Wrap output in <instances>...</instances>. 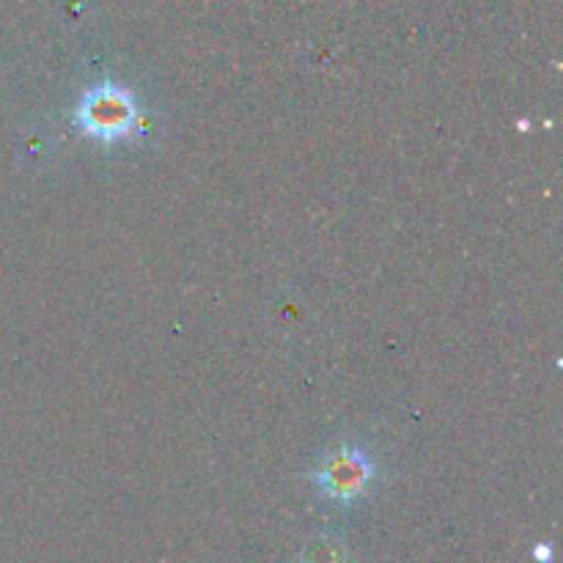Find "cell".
<instances>
[{"label":"cell","instance_id":"3957f363","mask_svg":"<svg viewBox=\"0 0 563 563\" xmlns=\"http://www.w3.org/2000/svg\"><path fill=\"white\" fill-rule=\"evenodd\" d=\"M300 563H346V544L339 537H313L311 542L302 548Z\"/></svg>","mask_w":563,"mask_h":563},{"label":"cell","instance_id":"277c9868","mask_svg":"<svg viewBox=\"0 0 563 563\" xmlns=\"http://www.w3.org/2000/svg\"><path fill=\"white\" fill-rule=\"evenodd\" d=\"M537 561H550V548H537Z\"/></svg>","mask_w":563,"mask_h":563},{"label":"cell","instance_id":"7a4b0ae2","mask_svg":"<svg viewBox=\"0 0 563 563\" xmlns=\"http://www.w3.org/2000/svg\"><path fill=\"white\" fill-rule=\"evenodd\" d=\"M374 460L357 445H341L339 451L324 456L317 471L311 473V482L322 498L330 504L350 506L366 495L368 484L374 482Z\"/></svg>","mask_w":563,"mask_h":563},{"label":"cell","instance_id":"6da1fadb","mask_svg":"<svg viewBox=\"0 0 563 563\" xmlns=\"http://www.w3.org/2000/svg\"><path fill=\"white\" fill-rule=\"evenodd\" d=\"M75 121L82 135L93 137V141H124L135 132L137 124L135 97H132L130 88H121L115 82H99L82 93Z\"/></svg>","mask_w":563,"mask_h":563}]
</instances>
